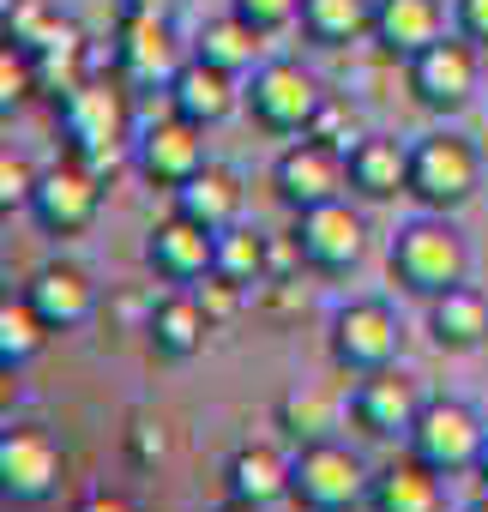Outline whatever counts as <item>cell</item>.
I'll return each instance as SVG.
<instances>
[{
    "mask_svg": "<svg viewBox=\"0 0 488 512\" xmlns=\"http://www.w3.org/2000/svg\"><path fill=\"white\" fill-rule=\"evenodd\" d=\"M386 272H392L398 290H410V296L428 302V296H440V290H452V284L470 278V247H464V235L452 229V217L422 211V217H410V223L392 235Z\"/></svg>",
    "mask_w": 488,
    "mask_h": 512,
    "instance_id": "6da1fadb",
    "label": "cell"
},
{
    "mask_svg": "<svg viewBox=\"0 0 488 512\" xmlns=\"http://www.w3.org/2000/svg\"><path fill=\"white\" fill-rule=\"evenodd\" d=\"M476 193H482V151H476L464 133L434 127V133H422V139L410 145V199H416L422 211L452 217V211H464Z\"/></svg>",
    "mask_w": 488,
    "mask_h": 512,
    "instance_id": "7a4b0ae2",
    "label": "cell"
},
{
    "mask_svg": "<svg viewBox=\"0 0 488 512\" xmlns=\"http://www.w3.org/2000/svg\"><path fill=\"white\" fill-rule=\"evenodd\" d=\"M404 85H410L416 109L452 121V115H464V109L476 103V91H482V49H476L470 37L446 31L440 43H428L422 55L404 61Z\"/></svg>",
    "mask_w": 488,
    "mask_h": 512,
    "instance_id": "3957f363",
    "label": "cell"
},
{
    "mask_svg": "<svg viewBox=\"0 0 488 512\" xmlns=\"http://www.w3.org/2000/svg\"><path fill=\"white\" fill-rule=\"evenodd\" d=\"M241 103H248V115H254L266 133H278V139H302V133L314 127L326 91H320V79H314L302 61H278V55H266V61L248 73V85H241Z\"/></svg>",
    "mask_w": 488,
    "mask_h": 512,
    "instance_id": "277c9868",
    "label": "cell"
},
{
    "mask_svg": "<svg viewBox=\"0 0 488 512\" xmlns=\"http://www.w3.org/2000/svg\"><path fill=\"white\" fill-rule=\"evenodd\" d=\"M55 127L67 139L73 157H97V151H121L133 145V109H127V85L121 79H85L79 91H67L55 103Z\"/></svg>",
    "mask_w": 488,
    "mask_h": 512,
    "instance_id": "5b68a950",
    "label": "cell"
},
{
    "mask_svg": "<svg viewBox=\"0 0 488 512\" xmlns=\"http://www.w3.org/2000/svg\"><path fill=\"white\" fill-rule=\"evenodd\" d=\"M368 482H374V470L338 434L332 440H314V446H296V458H290V500L308 506V512L362 506L368 500Z\"/></svg>",
    "mask_w": 488,
    "mask_h": 512,
    "instance_id": "8992f818",
    "label": "cell"
},
{
    "mask_svg": "<svg viewBox=\"0 0 488 512\" xmlns=\"http://www.w3.org/2000/svg\"><path fill=\"white\" fill-rule=\"evenodd\" d=\"M326 350H332V368H338V374L362 380V374H380V368L398 362V350H404V326H398L392 302L362 296V302H344V308L332 314V338H326Z\"/></svg>",
    "mask_w": 488,
    "mask_h": 512,
    "instance_id": "52a82bcc",
    "label": "cell"
},
{
    "mask_svg": "<svg viewBox=\"0 0 488 512\" xmlns=\"http://www.w3.org/2000/svg\"><path fill=\"white\" fill-rule=\"evenodd\" d=\"M272 193H278V205L296 211V217L314 211V205H332V199L350 193V157H344L338 145L302 133V139H290V145L278 151V163H272Z\"/></svg>",
    "mask_w": 488,
    "mask_h": 512,
    "instance_id": "ba28073f",
    "label": "cell"
},
{
    "mask_svg": "<svg viewBox=\"0 0 488 512\" xmlns=\"http://www.w3.org/2000/svg\"><path fill=\"white\" fill-rule=\"evenodd\" d=\"M482 440H488V428H482L476 404H464V398H428V404L416 410L410 434H404V452H416V458H422L428 470H440V476H464V470L476 464Z\"/></svg>",
    "mask_w": 488,
    "mask_h": 512,
    "instance_id": "9c48e42d",
    "label": "cell"
},
{
    "mask_svg": "<svg viewBox=\"0 0 488 512\" xmlns=\"http://www.w3.org/2000/svg\"><path fill=\"white\" fill-rule=\"evenodd\" d=\"M103 193H109V181H97V169L85 163V157H55L43 175H37V193H31V217H37V229L43 235H85L91 223H97V211H103Z\"/></svg>",
    "mask_w": 488,
    "mask_h": 512,
    "instance_id": "30bf717a",
    "label": "cell"
},
{
    "mask_svg": "<svg viewBox=\"0 0 488 512\" xmlns=\"http://www.w3.org/2000/svg\"><path fill=\"white\" fill-rule=\"evenodd\" d=\"M181 61L187 55H181V43L169 31V13H133V7H121V19H115V79L121 85L157 91V85L175 79Z\"/></svg>",
    "mask_w": 488,
    "mask_h": 512,
    "instance_id": "8fae6325",
    "label": "cell"
},
{
    "mask_svg": "<svg viewBox=\"0 0 488 512\" xmlns=\"http://www.w3.org/2000/svg\"><path fill=\"white\" fill-rule=\"evenodd\" d=\"M61 446L43 428H0V500L43 506L61 488Z\"/></svg>",
    "mask_w": 488,
    "mask_h": 512,
    "instance_id": "7c38bea8",
    "label": "cell"
},
{
    "mask_svg": "<svg viewBox=\"0 0 488 512\" xmlns=\"http://www.w3.org/2000/svg\"><path fill=\"white\" fill-rule=\"evenodd\" d=\"M296 241H302V260L326 278L338 272H356L362 253H368V217L350 205V199H332V205H314L296 217Z\"/></svg>",
    "mask_w": 488,
    "mask_h": 512,
    "instance_id": "4fadbf2b",
    "label": "cell"
},
{
    "mask_svg": "<svg viewBox=\"0 0 488 512\" xmlns=\"http://www.w3.org/2000/svg\"><path fill=\"white\" fill-rule=\"evenodd\" d=\"M205 163H211V157H205V127L181 121L175 109H169L163 121L139 127V139H133V169H139L151 187H163V193H175L181 181H193Z\"/></svg>",
    "mask_w": 488,
    "mask_h": 512,
    "instance_id": "5bb4252c",
    "label": "cell"
},
{
    "mask_svg": "<svg viewBox=\"0 0 488 512\" xmlns=\"http://www.w3.org/2000/svg\"><path fill=\"white\" fill-rule=\"evenodd\" d=\"M422 404H428V398L416 392V380L392 362V368L356 380V392H350V422H356L368 440H404Z\"/></svg>",
    "mask_w": 488,
    "mask_h": 512,
    "instance_id": "9a60e30c",
    "label": "cell"
},
{
    "mask_svg": "<svg viewBox=\"0 0 488 512\" xmlns=\"http://www.w3.org/2000/svg\"><path fill=\"white\" fill-rule=\"evenodd\" d=\"M211 253H217V235L181 211H169L145 229V266H151V278H163L175 290H193L211 272Z\"/></svg>",
    "mask_w": 488,
    "mask_h": 512,
    "instance_id": "2e32d148",
    "label": "cell"
},
{
    "mask_svg": "<svg viewBox=\"0 0 488 512\" xmlns=\"http://www.w3.org/2000/svg\"><path fill=\"white\" fill-rule=\"evenodd\" d=\"M25 296H31V308L49 320V332H79V326H91L97 308H103L97 278H91L85 266H73V260H49V266H37L31 284H25Z\"/></svg>",
    "mask_w": 488,
    "mask_h": 512,
    "instance_id": "e0dca14e",
    "label": "cell"
},
{
    "mask_svg": "<svg viewBox=\"0 0 488 512\" xmlns=\"http://www.w3.org/2000/svg\"><path fill=\"white\" fill-rule=\"evenodd\" d=\"M163 97H169V109H175L181 121L217 127V121H229V115L241 109V79L223 73V67H211V61H199V55H187V61L175 67V79L163 85Z\"/></svg>",
    "mask_w": 488,
    "mask_h": 512,
    "instance_id": "ac0fdd59",
    "label": "cell"
},
{
    "mask_svg": "<svg viewBox=\"0 0 488 512\" xmlns=\"http://www.w3.org/2000/svg\"><path fill=\"white\" fill-rule=\"evenodd\" d=\"M446 37V0H374V49L386 61H410Z\"/></svg>",
    "mask_w": 488,
    "mask_h": 512,
    "instance_id": "d6986e66",
    "label": "cell"
},
{
    "mask_svg": "<svg viewBox=\"0 0 488 512\" xmlns=\"http://www.w3.org/2000/svg\"><path fill=\"white\" fill-rule=\"evenodd\" d=\"M205 338H211V320H205V308H199L193 290H169V296L151 302V314H145V344H151L157 362H193V356L205 350Z\"/></svg>",
    "mask_w": 488,
    "mask_h": 512,
    "instance_id": "ffe728a7",
    "label": "cell"
},
{
    "mask_svg": "<svg viewBox=\"0 0 488 512\" xmlns=\"http://www.w3.org/2000/svg\"><path fill=\"white\" fill-rule=\"evenodd\" d=\"M350 193L368 199V205H392V199H410V145L386 139V133H368L350 145Z\"/></svg>",
    "mask_w": 488,
    "mask_h": 512,
    "instance_id": "44dd1931",
    "label": "cell"
},
{
    "mask_svg": "<svg viewBox=\"0 0 488 512\" xmlns=\"http://www.w3.org/2000/svg\"><path fill=\"white\" fill-rule=\"evenodd\" d=\"M428 338L446 356H470L488 344V296L476 284H452L440 296H428Z\"/></svg>",
    "mask_w": 488,
    "mask_h": 512,
    "instance_id": "7402d4cb",
    "label": "cell"
},
{
    "mask_svg": "<svg viewBox=\"0 0 488 512\" xmlns=\"http://www.w3.org/2000/svg\"><path fill=\"white\" fill-rule=\"evenodd\" d=\"M241 205H248V193H241V175L223 169V163H205L193 181H181V187L169 193V211L193 217V223L211 229V235H223L229 223H241Z\"/></svg>",
    "mask_w": 488,
    "mask_h": 512,
    "instance_id": "603a6c76",
    "label": "cell"
},
{
    "mask_svg": "<svg viewBox=\"0 0 488 512\" xmlns=\"http://www.w3.org/2000/svg\"><path fill=\"white\" fill-rule=\"evenodd\" d=\"M368 506H374V512H446V476L428 470L416 452H404V458H392L386 470H374Z\"/></svg>",
    "mask_w": 488,
    "mask_h": 512,
    "instance_id": "cb8c5ba5",
    "label": "cell"
},
{
    "mask_svg": "<svg viewBox=\"0 0 488 512\" xmlns=\"http://www.w3.org/2000/svg\"><path fill=\"white\" fill-rule=\"evenodd\" d=\"M193 55L211 61V67H223V73H235V79H248L266 61V31L248 25L241 13H217V19H205L193 31Z\"/></svg>",
    "mask_w": 488,
    "mask_h": 512,
    "instance_id": "d4e9b609",
    "label": "cell"
},
{
    "mask_svg": "<svg viewBox=\"0 0 488 512\" xmlns=\"http://www.w3.org/2000/svg\"><path fill=\"white\" fill-rule=\"evenodd\" d=\"M223 494L248 506H278L290 500V458L272 446H235L223 464Z\"/></svg>",
    "mask_w": 488,
    "mask_h": 512,
    "instance_id": "484cf974",
    "label": "cell"
},
{
    "mask_svg": "<svg viewBox=\"0 0 488 512\" xmlns=\"http://www.w3.org/2000/svg\"><path fill=\"white\" fill-rule=\"evenodd\" d=\"M0 37L37 61L49 49L79 43V25L61 13V0H7V7H0Z\"/></svg>",
    "mask_w": 488,
    "mask_h": 512,
    "instance_id": "4316f807",
    "label": "cell"
},
{
    "mask_svg": "<svg viewBox=\"0 0 488 512\" xmlns=\"http://www.w3.org/2000/svg\"><path fill=\"white\" fill-rule=\"evenodd\" d=\"M302 37L314 49H356L374 37V0H302Z\"/></svg>",
    "mask_w": 488,
    "mask_h": 512,
    "instance_id": "83f0119b",
    "label": "cell"
},
{
    "mask_svg": "<svg viewBox=\"0 0 488 512\" xmlns=\"http://www.w3.org/2000/svg\"><path fill=\"white\" fill-rule=\"evenodd\" d=\"M49 320L31 308V296H0V362L7 368H31L43 350H49Z\"/></svg>",
    "mask_w": 488,
    "mask_h": 512,
    "instance_id": "f1b7e54d",
    "label": "cell"
},
{
    "mask_svg": "<svg viewBox=\"0 0 488 512\" xmlns=\"http://www.w3.org/2000/svg\"><path fill=\"white\" fill-rule=\"evenodd\" d=\"M211 272L241 284V290H260L266 284V229L254 223H229L217 235V253H211Z\"/></svg>",
    "mask_w": 488,
    "mask_h": 512,
    "instance_id": "f546056e",
    "label": "cell"
},
{
    "mask_svg": "<svg viewBox=\"0 0 488 512\" xmlns=\"http://www.w3.org/2000/svg\"><path fill=\"white\" fill-rule=\"evenodd\" d=\"M278 428H284L290 446L332 440V428H338V404H332V392H320V386H290V392L278 398Z\"/></svg>",
    "mask_w": 488,
    "mask_h": 512,
    "instance_id": "4dcf8cb0",
    "label": "cell"
},
{
    "mask_svg": "<svg viewBox=\"0 0 488 512\" xmlns=\"http://www.w3.org/2000/svg\"><path fill=\"white\" fill-rule=\"evenodd\" d=\"M31 73H37V97L61 103L67 91H79V85L91 79V55H85V37H79V43H67V49H49V55H37V61H31Z\"/></svg>",
    "mask_w": 488,
    "mask_h": 512,
    "instance_id": "1f68e13d",
    "label": "cell"
},
{
    "mask_svg": "<svg viewBox=\"0 0 488 512\" xmlns=\"http://www.w3.org/2000/svg\"><path fill=\"white\" fill-rule=\"evenodd\" d=\"M31 97H37L31 55H25V49H13L7 37H0V121H7V115H19Z\"/></svg>",
    "mask_w": 488,
    "mask_h": 512,
    "instance_id": "d6a6232c",
    "label": "cell"
},
{
    "mask_svg": "<svg viewBox=\"0 0 488 512\" xmlns=\"http://www.w3.org/2000/svg\"><path fill=\"white\" fill-rule=\"evenodd\" d=\"M37 163L31 157H19V151H7L0 145V217H13V211H31V193H37Z\"/></svg>",
    "mask_w": 488,
    "mask_h": 512,
    "instance_id": "836d02e7",
    "label": "cell"
},
{
    "mask_svg": "<svg viewBox=\"0 0 488 512\" xmlns=\"http://www.w3.org/2000/svg\"><path fill=\"white\" fill-rule=\"evenodd\" d=\"M193 296H199V308H205L211 332H223L229 320H241V308H248V290L229 284V278H217V272H205V278L193 284Z\"/></svg>",
    "mask_w": 488,
    "mask_h": 512,
    "instance_id": "e575fe53",
    "label": "cell"
},
{
    "mask_svg": "<svg viewBox=\"0 0 488 512\" xmlns=\"http://www.w3.org/2000/svg\"><path fill=\"white\" fill-rule=\"evenodd\" d=\"M308 133H314V139H326V145H338L344 157H350V145H356V139H368V133H362V121H356V109H350L344 97H332V91H326V103H320V115H314V127H308Z\"/></svg>",
    "mask_w": 488,
    "mask_h": 512,
    "instance_id": "d590c367",
    "label": "cell"
},
{
    "mask_svg": "<svg viewBox=\"0 0 488 512\" xmlns=\"http://www.w3.org/2000/svg\"><path fill=\"white\" fill-rule=\"evenodd\" d=\"M229 13H241L248 25H260L266 37H278L290 25H302V0H229Z\"/></svg>",
    "mask_w": 488,
    "mask_h": 512,
    "instance_id": "8d00e7d4",
    "label": "cell"
},
{
    "mask_svg": "<svg viewBox=\"0 0 488 512\" xmlns=\"http://www.w3.org/2000/svg\"><path fill=\"white\" fill-rule=\"evenodd\" d=\"M127 458L145 464V470L169 458V428H163V416H133V422H127Z\"/></svg>",
    "mask_w": 488,
    "mask_h": 512,
    "instance_id": "74e56055",
    "label": "cell"
},
{
    "mask_svg": "<svg viewBox=\"0 0 488 512\" xmlns=\"http://www.w3.org/2000/svg\"><path fill=\"white\" fill-rule=\"evenodd\" d=\"M452 31L488 55V0H452Z\"/></svg>",
    "mask_w": 488,
    "mask_h": 512,
    "instance_id": "f35d334b",
    "label": "cell"
},
{
    "mask_svg": "<svg viewBox=\"0 0 488 512\" xmlns=\"http://www.w3.org/2000/svg\"><path fill=\"white\" fill-rule=\"evenodd\" d=\"M73 512H145L139 500H127V494H109V488H97V494H85Z\"/></svg>",
    "mask_w": 488,
    "mask_h": 512,
    "instance_id": "ab89813d",
    "label": "cell"
},
{
    "mask_svg": "<svg viewBox=\"0 0 488 512\" xmlns=\"http://www.w3.org/2000/svg\"><path fill=\"white\" fill-rule=\"evenodd\" d=\"M13 392H19V368L0 362V422H7V410H13Z\"/></svg>",
    "mask_w": 488,
    "mask_h": 512,
    "instance_id": "60d3db41",
    "label": "cell"
},
{
    "mask_svg": "<svg viewBox=\"0 0 488 512\" xmlns=\"http://www.w3.org/2000/svg\"><path fill=\"white\" fill-rule=\"evenodd\" d=\"M121 7H133V13H175V0H121Z\"/></svg>",
    "mask_w": 488,
    "mask_h": 512,
    "instance_id": "b9f144b4",
    "label": "cell"
},
{
    "mask_svg": "<svg viewBox=\"0 0 488 512\" xmlns=\"http://www.w3.org/2000/svg\"><path fill=\"white\" fill-rule=\"evenodd\" d=\"M470 476L482 482V494H488V440H482V452H476V464H470Z\"/></svg>",
    "mask_w": 488,
    "mask_h": 512,
    "instance_id": "7bdbcfd3",
    "label": "cell"
},
{
    "mask_svg": "<svg viewBox=\"0 0 488 512\" xmlns=\"http://www.w3.org/2000/svg\"><path fill=\"white\" fill-rule=\"evenodd\" d=\"M211 512H266V506H248V500H223V506H211Z\"/></svg>",
    "mask_w": 488,
    "mask_h": 512,
    "instance_id": "ee69618b",
    "label": "cell"
},
{
    "mask_svg": "<svg viewBox=\"0 0 488 512\" xmlns=\"http://www.w3.org/2000/svg\"><path fill=\"white\" fill-rule=\"evenodd\" d=\"M464 512H488V494H482V500H476V506H464Z\"/></svg>",
    "mask_w": 488,
    "mask_h": 512,
    "instance_id": "f6af8a7d",
    "label": "cell"
},
{
    "mask_svg": "<svg viewBox=\"0 0 488 512\" xmlns=\"http://www.w3.org/2000/svg\"><path fill=\"white\" fill-rule=\"evenodd\" d=\"M338 512H362V506H338ZM368 512H374V506H368Z\"/></svg>",
    "mask_w": 488,
    "mask_h": 512,
    "instance_id": "bcb514c9",
    "label": "cell"
},
{
    "mask_svg": "<svg viewBox=\"0 0 488 512\" xmlns=\"http://www.w3.org/2000/svg\"><path fill=\"white\" fill-rule=\"evenodd\" d=\"M0 296H7V272H0Z\"/></svg>",
    "mask_w": 488,
    "mask_h": 512,
    "instance_id": "7dc6e473",
    "label": "cell"
}]
</instances>
